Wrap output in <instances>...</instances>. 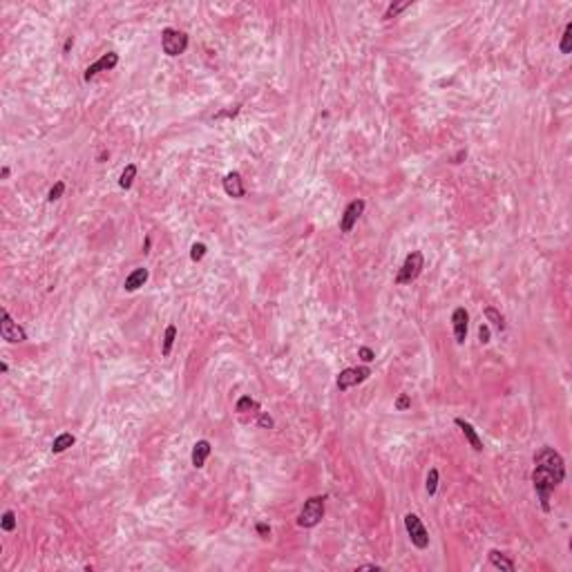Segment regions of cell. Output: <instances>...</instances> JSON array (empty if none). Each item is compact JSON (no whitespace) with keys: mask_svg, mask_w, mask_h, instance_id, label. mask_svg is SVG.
<instances>
[{"mask_svg":"<svg viewBox=\"0 0 572 572\" xmlns=\"http://www.w3.org/2000/svg\"><path fill=\"white\" fill-rule=\"evenodd\" d=\"M161 50L166 52L168 56H179L188 50V34L179 32V30H168L161 32Z\"/></svg>","mask_w":572,"mask_h":572,"instance_id":"cell-3","label":"cell"},{"mask_svg":"<svg viewBox=\"0 0 572 572\" xmlns=\"http://www.w3.org/2000/svg\"><path fill=\"white\" fill-rule=\"evenodd\" d=\"M409 407H411V398L407 396V393H400V396L396 398V409L405 411V409H409Z\"/></svg>","mask_w":572,"mask_h":572,"instance_id":"cell-27","label":"cell"},{"mask_svg":"<svg viewBox=\"0 0 572 572\" xmlns=\"http://www.w3.org/2000/svg\"><path fill=\"white\" fill-rule=\"evenodd\" d=\"M72 45H74V38L70 36V38H67V41H65V47H63V52H65V54H67V52L72 50Z\"/></svg>","mask_w":572,"mask_h":572,"instance_id":"cell-34","label":"cell"},{"mask_svg":"<svg viewBox=\"0 0 572 572\" xmlns=\"http://www.w3.org/2000/svg\"><path fill=\"white\" fill-rule=\"evenodd\" d=\"M175 338H177V326L175 324H170L166 329V335H163V355H170V351H172V344H175Z\"/></svg>","mask_w":572,"mask_h":572,"instance_id":"cell-19","label":"cell"},{"mask_svg":"<svg viewBox=\"0 0 572 572\" xmlns=\"http://www.w3.org/2000/svg\"><path fill=\"white\" fill-rule=\"evenodd\" d=\"M561 54H570L572 50V23H568L563 30V36H561V45H559Z\"/></svg>","mask_w":572,"mask_h":572,"instance_id":"cell-21","label":"cell"},{"mask_svg":"<svg viewBox=\"0 0 572 572\" xmlns=\"http://www.w3.org/2000/svg\"><path fill=\"white\" fill-rule=\"evenodd\" d=\"M425 487H427V494H429V496H434L436 489H438V469H436V467H431L429 472H427V485H425Z\"/></svg>","mask_w":572,"mask_h":572,"instance_id":"cell-22","label":"cell"},{"mask_svg":"<svg viewBox=\"0 0 572 572\" xmlns=\"http://www.w3.org/2000/svg\"><path fill=\"white\" fill-rule=\"evenodd\" d=\"M463 159H467V150H458L454 155V163H463Z\"/></svg>","mask_w":572,"mask_h":572,"instance_id":"cell-32","label":"cell"},{"mask_svg":"<svg viewBox=\"0 0 572 572\" xmlns=\"http://www.w3.org/2000/svg\"><path fill=\"white\" fill-rule=\"evenodd\" d=\"M369 376H371L369 367H349V369H344V371H340V376H338V389H340V391H347V389L355 387V384L364 382Z\"/></svg>","mask_w":572,"mask_h":572,"instance_id":"cell-7","label":"cell"},{"mask_svg":"<svg viewBox=\"0 0 572 572\" xmlns=\"http://www.w3.org/2000/svg\"><path fill=\"white\" fill-rule=\"evenodd\" d=\"M478 340H480L483 344L489 342V326H487V324H480V329H478Z\"/></svg>","mask_w":572,"mask_h":572,"instance_id":"cell-31","label":"cell"},{"mask_svg":"<svg viewBox=\"0 0 572 572\" xmlns=\"http://www.w3.org/2000/svg\"><path fill=\"white\" fill-rule=\"evenodd\" d=\"M117 63H119V54H114V52H108V54H103L101 56L96 63H92L85 70V74H83V79L85 81H92L99 72H105V70H112V67H117Z\"/></svg>","mask_w":572,"mask_h":572,"instance_id":"cell-10","label":"cell"},{"mask_svg":"<svg viewBox=\"0 0 572 572\" xmlns=\"http://www.w3.org/2000/svg\"><path fill=\"white\" fill-rule=\"evenodd\" d=\"M358 570H380L378 563H364V565H358Z\"/></svg>","mask_w":572,"mask_h":572,"instance_id":"cell-33","label":"cell"},{"mask_svg":"<svg viewBox=\"0 0 572 572\" xmlns=\"http://www.w3.org/2000/svg\"><path fill=\"white\" fill-rule=\"evenodd\" d=\"M0 335H3V340H7V342H12V344L25 342V340H27V333L23 331V326H18L16 322L12 320V315H9V311H7V309H3V322H0Z\"/></svg>","mask_w":572,"mask_h":572,"instance_id":"cell-6","label":"cell"},{"mask_svg":"<svg viewBox=\"0 0 572 572\" xmlns=\"http://www.w3.org/2000/svg\"><path fill=\"white\" fill-rule=\"evenodd\" d=\"M257 425L264 427V429H273V425H275V422H273V418L268 416V413H262V416H259V420H257Z\"/></svg>","mask_w":572,"mask_h":572,"instance_id":"cell-30","label":"cell"},{"mask_svg":"<svg viewBox=\"0 0 572 572\" xmlns=\"http://www.w3.org/2000/svg\"><path fill=\"white\" fill-rule=\"evenodd\" d=\"M358 355L364 360V362H371V360H376V353H373V351L369 349V347H360V349H358Z\"/></svg>","mask_w":572,"mask_h":572,"instance_id":"cell-28","label":"cell"},{"mask_svg":"<svg viewBox=\"0 0 572 572\" xmlns=\"http://www.w3.org/2000/svg\"><path fill=\"white\" fill-rule=\"evenodd\" d=\"M134 179H137V166H134V163H128L126 170H123L121 177H119V186H121L123 190H128L130 186L134 184Z\"/></svg>","mask_w":572,"mask_h":572,"instance_id":"cell-17","label":"cell"},{"mask_svg":"<svg viewBox=\"0 0 572 572\" xmlns=\"http://www.w3.org/2000/svg\"><path fill=\"white\" fill-rule=\"evenodd\" d=\"M324 516V496H313L304 503L300 516H297V525L300 527H315Z\"/></svg>","mask_w":572,"mask_h":572,"instance_id":"cell-4","label":"cell"},{"mask_svg":"<svg viewBox=\"0 0 572 572\" xmlns=\"http://www.w3.org/2000/svg\"><path fill=\"white\" fill-rule=\"evenodd\" d=\"M485 318H487V322H489V324H492L496 331H503V329H505V320H503V315L498 313L494 306H487V309H485Z\"/></svg>","mask_w":572,"mask_h":572,"instance_id":"cell-18","label":"cell"},{"mask_svg":"<svg viewBox=\"0 0 572 572\" xmlns=\"http://www.w3.org/2000/svg\"><path fill=\"white\" fill-rule=\"evenodd\" d=\"M255 530H257V534L262 536V539H268V536H271V527H268V523H264V521H259L257 525H255Z\"/></svg>","mask_w":572,"mask_h":572,"instance_id":"cell-29","label":"cell"},{"mask_svg":"<svg viewBox=\"0 0 572 572\" xmlns=\"http://www.w3.org/2000/svg\"><path fill=\"white\" fill-rule=\"evenodd\" d=\"M364 206H367V204H364V199H355V201H351V204L347 206L342 219H340V230H342V233H351V230H353L355 222H358L360 215L364 213Z\"/></svg>","mask_w":572,"mask_h":572,"instance_id":"cell-8","label":"cell"},{"mask_svg":"<svg viewBox=\"0 0 572 572\" xmlns=\"http://www.w3.org/2000/svg\"><path fill=\"white\" fill-rule=\"evenodd\" d=\"M224 190L228 197L233 199H242L244 197V181H242V175L239 172H228L224 177Z\"/></svg>","mask_w":572,"mask_h":572,"instance_id":"cell-11","label":"cell"},{"mask_svg":"<svg viewBox=\"0 0 572 572\" xmlns=\"http://www.w3.org/2000/svg\"><path fill=\"white\" fill-rule=\"evenodd\" d=\"M0 175H3V179H7V177H9V168L5 166V168H3V172H0Z\"/></svg>","mask_w":572,"mask_h":572,"instance_id":"cell-36","label":"cell"},{"mask_svg":"<svg viewBox=\"0 0 572 572\" xmlns=\"http://www.w3.org/2000/svg\"><path fill=\"white\" fill-rule=\"evenodd\" d=\"M148 277H150V271H148V268H134V271L126 277V284H123V288H126L128 293L137 291V288H141L143 284H146Z\"/></svg>","mask_w":572,"mask_h":572,"instance_id":"cell-13","label":"cell"},{"mask_svg":"<svg viewBox=\"0 0 572 572\" xmlns=\"http://www.w3.org/2000/svg\"><path fill=\"white\" fill-rule=\"evenodd\" d=\"M565 476V463L561 454L552 447H543L539 454L534 456V472H532V483L539 494L541 507L550 509V494Z\"/></svg>","mask_w":572,"mask_h":572,"instance_id":"cell-1","label":"cell"},{"mask_svg":"<svg viewBox=\"0 0 572 572\" xmlns=\"http://www.w3.org/2000/svg\"><path fill=\"white\" fill-rule=\"evenodd\" d=\"M407 7H411V0H400V3H391V5H389V9L384 12V18H387V21H389V18H396L398 14L405 12Z\"/></svg>","mask_w":572,"mask_h":572,"instance_id":"cell-20","label":"cell"},{"mask_svg":"<svg viewBox=\"0 0 572 572\" xmlns=\"http://www.w3.org/2000/svg\"><path fill=\"white\" fill-rule=\"evenodd\" d=\"M235 409H237L239 413H246V411H251V409H257V402H255L251 396H242V398L237 400V405H235Z\"/></svg>","mask_w":572,"mask_h":572,"instance_id":"cell-24","label":"cell"},{"mask_svg":"<svg viewBox=\"0 0 572 572\" xmlns=\"http://www.w3.org/2000/svg\"><path fill=\"white\" fill-rule=\"evenodd\" d=\"M74 443H76L74 436H72L70 431H63V434H59L54 438V443H52V451H54V454H61V451H65L67 447H72Z\"/></svg>","mask_w":572,"mask_h":572,"instance_id":"cell-16","label":"cell"},{"mask_svg":"<svg viewBox=\"0 0 572 572\" xmlns=\"http://www.w3.org/2000/svg\"><path fill=\"white\" fill-rule=\"evenodd\" d=\"M405 527H407V534H409L411 543L416 547L425 550V547L429 545V534H427L425 525H422V521L416 516V514H407V516H405Z\"/></svg>","mask_w":572,"mask_h":572,"instance_id":"cell-5","label":"cell"},{"mask_svg":"<svg viewBox=\"0 0 572 572\" xmlns=\"http://www.w3.org/2000/svg\"><path fill=\"white\" fill-rule=\"evenodd\" d=\"M422 266H425V257H422V253L420 251H411L405 257V262H402L400 271H398L396 284H400V286L402 284H411V282L422 273Z\"/></svg>","mask_w":572,"mask_h":572,"instance_id":"cell-2","label":"cell"},{"mask_svg":"<svg viewBox=\"0 0 572 572\" xmlns=\"http://www.w3.org/2000/svg\"><path fill=\"white\" fill-rule=\"evenodd\" d=\"M63 192H65V181H56V184L52 186V190L47 192V201L61 199V197H63Z\"/></svg>","mask_w":572,"mask_h":572,"instance_id":"cell-26","label":"cell"},{"mask_svg":"<svg viewBox=\"0 0 572 572\" xmlns=\"http://www.w3.org/2000/svg\"><path fill=\"white\" fill-rule=\"evenodd\" d=\"M204 257H206V244L195 242V244H192V248H190V259H192V262H201Z\"/></svg>","mask_w":572,"mask_h":572,"instance_id":"cell-25","label":"cell"},{"mask_svg":"<svg viewBox=\"0 0 572 572\" xmlns=\"http://www.w3.org/2000/svg\"><path fill=\"white\" fill-rule=\"evenodd\" d=\"M456 427H460V431L465 434V438H467V443L472 445L474 451H483V440H480V436L476 434V429L472 427V422L463 420V418H456Z\"/></svg>","mask_w":572,"mask_h":572,"instance_id":"cell-12","label":"cell"},{"mask_svg":"<svg viewBox=\"0 0 572 572\" xmlns=\"http://www.w3.org/2000/svg\"><path fill=\"white\" fill-rule=\"evenodd\" d=\"M210 451H213V447H210L208 440H197L195 447H192V465H195L197 469L204 467V463L210 456Z\"/></svg>","mask_w":572,"mask_h":572,"instance_id":"cell-14","label":"cell"},{"mask_svg":"<svg viewBox=\"0 0 572 572\" xmlns=\"http://www.w3.org/2000/svg\"><path fill=\"white\" fill-rule=\"evenodd\" d=\"M489 561H492L494 568L505 570V572H514V561L509 559V556L503 554V552H498V550H489Z\"/></svg>","mask_w":572,"mask_h":572,"instance_id":"cell-15","label":"cell"},{"mask_svg":"<svg viewBox=\"0 0 572 572\" xmlns=\"http://www.w3.org/2000/svg\"><path fill=\"white\" fill-rule=\"evenodd\" d=\"M9 371V364L7 362H0V373H7Z\"/></svg>","mask_w":572,"mask_h":572,"instance_id":"cell-35","label":"cell"},{"mask_svg":"<svg viewBox=\"0 0 572 572\" xmlns=\"http://www.w3.org/2000/svg\"><path fill=\"white\" fill-rule=\"evenodd\" d=\"M0 525H3L5 532H14V530H16V514H14V509H7V512L3 514Z\"/></svg>","mask_w":572,"mask_h":572,"instance_id":"cell-23","label":"cell"},{"mask_svg":"<svg viewBox=\"0 0 572 572\" xmlns=\"http://www.w3.org/2000/svg\"><path fill=\"white\" fill-rule=\"evenodd\" d=\"M451 324H454V338L458 344H465V340H467V324H469V313L463 309V306H458V309L451 313Z\"/></svg>","mask_w":572,"mask_h":572,"instance_id":"cell-9","label":"cell"}]
</instances>
